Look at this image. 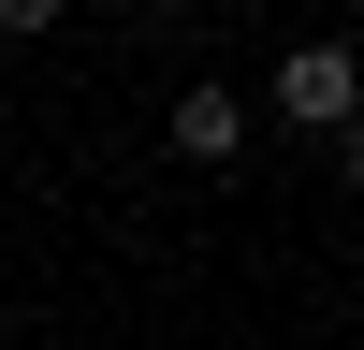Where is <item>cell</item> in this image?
Segmentation results:
<instances>
[{"instance_id": "7a4b0ae2", "label": "cell", "mask_w": 364, "mask_h": 350, "mask_svg": "<svg viewBox=\"0 0 364 350\" xmlns=\"http://www.w3.org/2000/svg\"><path fill=\"white\" fill-rule=\"evenodd\" d=\"M248 146V102L233 88H175V161H233Z\"/></svg>"}, {"instance_id": "6da1fadb", "label": "cell", "mask_w": 364, "mask_h": 350, "mask_svg": "<svg viewBox=\"0 0 364 350\" xmlns=\"http://www.w3.org/2000/svg\"><path fill=\"white\" fill-rule=\"evenodd\" d=\"M277 102L306 117V132H350V44H291L277 58Z\"/></svg>"}, {"instance_id": "3957f363", "label": "cell", "mask_w": 364, "mask_h": 350, "mask_svg": "<svg viewBox=\"0 0 364 350\" xmlns=\"http://www.w3.org/2000/svg\"><path fill=\"white\" fill-rule=\"evenodd\" d=\"M0 29H15V44H29V29H58V0H0Z\"/></svg>"}]
</instances>
